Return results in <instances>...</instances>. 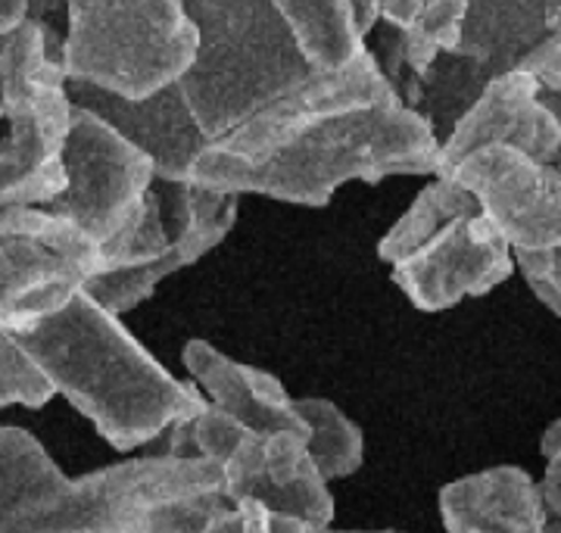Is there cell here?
Instances as JSON below:
<instances>
[{
    "label": "cell",
    "mask_w": 561,
    "mask_h": 533,
    "mask_svg": "<svg viewBox=\"0 0 561 533\" xmlns=\"http://www.w3.org/2000/svg\"><path fill=\"white\" fill-rule=\"evenodd\" d=\"M181 359L201 394L213 406L234 415L250 431L306 436L297 396L287 394V387L275 375L225 355L206 340H187Z\"/></svg>",
    "instance_id": "15"
},
{
    "label": "cell",
    "mask_w": 561,
    "mask_h": 533,
    "mask_svg": "<svg viewBox=\"0 0 561 533\" xmlns=\"http://www.w3.org/2000/svg\"><path fill=\"white\" fill-rule=\"evenodd\" d=\"M62 72L116 98L144 100L191 69L201 32L184 0H62Z\"/></svg>",
    "instance_id": "6"
},
{
    "label": "cell",
    "mask_w": 561,
    "mask_h": 533,
    "mask_svg": "<svg viewBox=\"0 0 561 533\" xmlns=\"http://www.w3.org/2000/svg\"><path fill=\"white\" fill-rule=\"evenodd\" d=\"M101 247L44 206H0V325L57 313L101 272Z\"/></svg>",
    "instance_id": "10"
},
{
    "label": "cell",
    "mask_w": 561,
    "mask_h": 533,
    "mask_svg": "<svg viewBox=\"0 0 561 533\" xmlns=\"http://www.w3.org/2000/svg\"><path fill=\"white\" fill-rule=\"evenodd\" d=\"M62 0H35V20L50 22L54 13H60Z\"/></svg>",
    "instance_id": "26"
},
{
    "label": "cell",
    "mask_w": 561,
    "mask_h": 533,
    "mask_svg": "<svg viewBox=\"0 0 561 533\" xmlns=\"http://www.w3.org/2000/svg\"><path fill=\"white\" fill-rule=\"evenodd\" d=\"M306 533H402V531H334L331 524H324V528H309Z\"/></svg>",
    "instance_id": "27"
},
{
    "label": "cell",
    "mask_w": 561,
    "mask_h": 533,
    "mask_svg": "<svg viewBox=\"0 0 561 533\" xmlns=\"http://www.w3.org/2000/svg\"><path fill=\"white\" fill-rule=\"evenodd\" d=\"M184 7L201 32V47L179 88L209 140L316 72L272 0H184Z\"/></svg>",
    "instance_id": "4"
},
{
    "label": "cell",
    "mask_w": 561,
    "mask_h": 533,
    "mask_svg": "<svg viewBox=\"0 0 561 533\" xmlns=\"http://www.w3.org/2000/svg\"><path fill=\"white\" fill-rule=\"evenodd\" d=\"M540 453L546 458V472L540 480V496L546 512L561 521V415L546 428L540 440Z\"/></svg>",
    "instance_id": "22"
},
{
    "label": "cell",
    "mask_w": 561,
    "mask_h": 533,
    "mask_svg": "<svg viewBox=\"0 0 561 533\" xmlns=\"http://www.w3.org/2000/svg\"><path fill=\"white\" fill-rule=\"evenodd\" d=\"M225 506L213 462L147 455L69 477L38 436L0 424V533H201Z\"/></svg>",
    "instance_id": "2"
},
{
    "label": "cell",
    "mask_w": 561,
    "mask_h": 533,
    "mask_svg": "<svg viewBox=\"0 0 561 533\" xmlns=\"http://www.w3.org/2000/svg\"><path fill=\"white\" fill-rule=\"evenodd\" d=\"M54 387L20 347L16 334L0 325V409H41L54 399Z\"/></svg>",
    "instance_id": "20"
},
{
    "label": "cell",
    "mask_w": 561,
    "mask_h": 533,
    "mask_svg": "<svg viewBox=\"0 0 561 533\" xmlns=\"http://www.w3.org/2000/svg\"><path fill=\"white\" fill-rule=\"evenodd\" d=\"M440 140L362 47L209 140L191 178L209 191L324 206L346 181L437 175Z\"/></svg>",
    "instance_id": "1"
},
{
    "label": "cell",
    "mask_w": 561,
    "mask_h": 533,
    "mask_svg": "<svg viewBox=\"0 0 561 533\" xmlns=\"http://www.w3.org/2000/svg\"><path fill=\"white\" fill-rule=\"evenodd\" d=\"M66 188L44 209L66 218L98 247H110L144 209L157 181V162L101 113L72 103L62 150Z\"/></svg>",
    "instance_id": "9"
},
{
    "label": "cell",
    "mask_w": 561,
    "mask_h": 533,
    "mask_svg": "<svg viewBox=\"0 0 561 533\" xmlns=\"http://www.w3.org/2000/svg\"><path fill=\"white\" fill-rule=\"evenodd\" d=\"M297 409L306 421V446L321 477L331 484L359 472L365 458V436L359 424L343 415L331 399L319 396H297Z\"/></svg>",
    "instance_id": "18"
},
{
    "label": "cell",
    "mask_w": 561,
    "mask_h": 533,
    "mask_svg": "<svg viewBox=\"0 0 561 533\" xmlns=\"http://www.w3.org/2000/svg\"><path fill=\"white\" fill-rule=\"evenodd\" d=\"M446 533H546L540 484L518 465L465 474L440 490Z\"/></svg>",
    "instance_id": "16"
},
{
    "label": "cell",
    "mask_w": 561,
    "mask_h": 533,
    "mask_svg": "<svg viewBox=\"0 0 561 533\" xmlns=\"http://www.w3.org/2000/svg\"><path fill=\"white\" fill-rule=\"evenodd\" d=\"M228 502H260L280 518L324 528L334 518L331 484L316 468L302 434H250L221 465Z\"/></svg>",
    "instance_id": "12"
},
{
    "label": "cell",
    "mask_w": 561,
    "mask_h": 533,
    "mask_svg": "<svg viewBox=\"0 0 561 533\" xmlns=\"http://www.w3.org/2000/svg\"><path fill=\"white\" fill-rule=\"evenodd\" d=\"M238 194L209 191L197 181L157 178L135 225L103 247L101 272L84 291L110 313H128L172 272L206 257L234 228Z\"/></svg>",
    "instance_id": "8"
},
{
    "label": "cell",
    "mask_w": 561,
    "mask_h": 533,
    "mask_svg": "<svg viewBox=\"0 0 561 533\" xmlns=\"http://www.w3.org/2000/svg\"><path fill=\"white\" fill-rule=\"evenodd\" d=\"M0 118H3V79H0Z\"/></svg>",
    "instance_id": "29"
},
{
    "label": "cell",
    "mask_w": 561,
    "mask_h": 533,
    "mask_svg": "<svg viewBox=\"0 0 561 533\" xmlns=\"http://www.w3.org/2000/svg\"><path fill=\"white\" fill-rule=\"evenodd\" d=\"M28 20H35V0H0V38L13 35Z\"/></svg>",
    "instance_id": "23"
},
{
    "label": "cell",
    "mask_w": 561,
    "mask_h": 533,
    "mask_svg": "<svg viewBox=\"0 0 561 533\" xmlns=\"http://www.w3.org/2000/svg\"><path fill=\"white\" fill-rule=\"evenodd\" d=\"M378 7H381V20L397 25L402 32L409 29V22L419 13V0H378Z\"/></svg>",
    "instance_id": "25"
},
{
    "label": "cell",
    "mask_w": 561,
    "mask_h": 533,
    "mask_svg": "<svg viewBox=\"0 0 561 533\" xmlns=\"http://www.w3.org/2000/svg\"><path fill=\"white\" fill-rule=\"evenodd\" d=\"M346 7H350V20H353V29H356V35L365 41V35L378 25L381 20V7H378V0H346Z\"/></svg>",
    "instance_id": "24"
},
{
    "label": "cell",
    "mask_w": 561,
    "mask_h": 533,
    "mask_svg": "<svg viewBox=\"0 0 561 533\" xmlns=\"http://www.w3.org/2000/svg\"><path fill=\"white\" fill-rule=\"evenodd\" d=\"M50 22L28 20L0 38L3 118L0 206H47L66 188L62 150L72 122L69 79Z\"/></svg>",
    "instance_id": "7"
},
{
    "label": "cell",
    "mask_w": 561,
    "mask_h": 533,
    "mask_svg": "<svg viewBox=\"0 0 561 533\" xmlns=\"http://www.w3.org/2000/svg\"><path fill=\"white\" fill-rule=\"evenodd\" d=\"M546 533H561V521L549 514V524H546Z\"/></svg>",
    "instance_id": "28"
},
{
    "label": "cell",
    "mask_w": 561,
    "mask_h": 533,
    "mask_svg": "<svg viewBox=\"0 0 561 533\" xmlns=\"http://www.w3.org/2000/svg\"><path fill=\"white\" fill-rule=\"evenodd\" d=\"M13 334L54 394L66 396L119 453L160 440L209 402L201 387L160 365L84 287L57 313Z\"/></svg>",
    "instance_id": "3"
},
{
    "label": "cell",
    "mask_w": 561,
    "mask_h": 533,
    "mask_svg": "<svg viewBox=\"0 0 561 533\" xmlns=\"http://www.w3.org/2000/svg\"><path fill=\"white\" fill-rule=\"evenodd\" d=\"M515 147L527 157L552 162L561 150V125L540 100V79L522 66L502 72L456 122L440 144L437 175H449L461 159L481 147Z\"/></svg>",
    "instance_id": "13"
},
{
    "label": "cell",
    "mask_w": 561,
    "mask_h": 533,
    "mask_svg": "<svg viewBox=\"0 0 561 533\" xmlns=\"http://www.w3.org/2000/svg\"><path fill=\"white\" fill-rule=\"evenodd\" d=\"M468 188L512 250L561 247V166L515 147H481L449 172Z\"/></svg>",
    "instance_id": "11"
},
{
    "label": "cell",
    "mask_w": 561,
    "mask_h": 533,
    "mask_svg": "<svg viewBox=\"0 0 561 533\" xmlns=\"http://www.w3.org/2000/svg\"><path fill=\"white\" fill-rule=\"evenodd\" d=\"M69 98L79 106L101 113L125 138L147 150L157 162V178L165 181H187L194 159L209 144L181 94L179 81L144 100H125L94 84L69 81Z\"/></svg>",
    "instance_id": "14"
},
{
    "label": "cell",
    "mask_w": 561,
    "mask_h": 533,
    "mask_svg": "<svg viewBox=\"0 0 561 533\" xmlns=\"http://www.w3.org/2000/svg\"><path fill=\"white\" fill-rule=\"evenodd\" d=\"M272 7L316 69H341L365 47L346 0H272Z\"/></svg>",
    "instance_id": "17"
},
{
    "label": "cell",
    "mask_w": 561,
    "mask_h": 533,
    "mask_svg": "<svg viewBox=\"0 0 561 533\" xmlns=\"http://www.w3.org/2000/svg\"><path fill=\"white\" fill-rule=\"evenodd\" d=\"M471 0H419V13L402 32V57L424 72L440 50H456Z\"/></svg>",
    "instance_id": "19"
},
{
    "label": "cell",
    "mask_w": 561,
    "mask_h": 533,
    "mask_svg": "<svg viewBox=\"0 0 561 533\" xmlns=\"http://www.w3.org/2000/svg\"><path fill=\"white\" fill-rule=\"evenodd\" d=\"M515 269L546 309L561 318V247L556 250H515Z\"/></svg>",
    "instance_id": "21"
},
{
    "label": "cell",
    "mask_w": 561,
    "mask_h": 533,
    "mask_svg": "<svg viewBox=\"0 0 561 533\" xmlns=\"http://www.w3.org/2000/svg\"><path fill=\"white\" fill-rule=\"evenodd\" d=\"M393 281L421 313L490 294L515 272V250L456 178L437 175L378 243Z\"/></svg>",
    "instance_id": "5"
}]
</instances>
